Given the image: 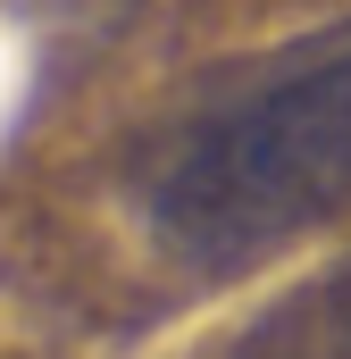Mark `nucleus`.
Here are the masks:
<instances>
[{"label":"nucleus","mask_w":351,"mask_h":359,"mask_svg":"<svg viewBox=\"0 0 351 359\" xmlns=\"http://www.w3.org/2000/svg\"><path fill=\"white\" fill-rule=\"evenodd\" d=\"M335 209H351V25L218 84L143 176V217L192 276L260 268Z\"/></svg>","instance_id":"1"},{"label":"nucleus","mask_w":351,"mask_h":359,"mask_svg":"<svg viewBox=\"0 0 351 359\" xmlns=\"http://www.w3.org/2000/svg\"><path fill=\"white\" fill-rule=\"evenodd\" d=\"M234 359H351V276H335L326 292L276 309Z\"/></svg>","instance_id":"2"}]
</instances>
